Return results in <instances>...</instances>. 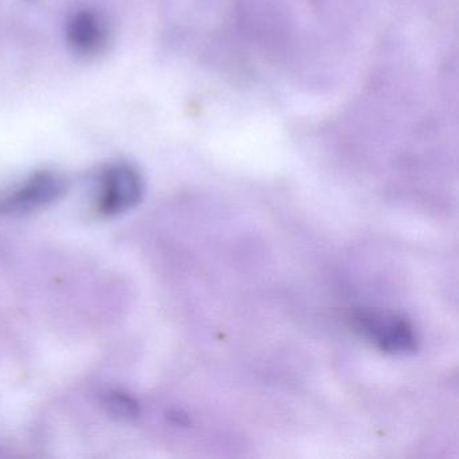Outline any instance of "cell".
Segmentation results:
<instances>
[{
    "mask_svg": "<svg viewBox=\"0 0 459 459\" xmlns=\"http://www.w3.org/2000/svg\"><path fill=\"white\" fill-rule=\"evenodd\" d=\"M351 319L356 332L384 353L408 354L418 349V333L404 316L361 308Z\"/></svg>",
    "mask_w": 459,
    "mask_h": 459,
    "instance_id": "6da1fadb",
    "label": "cell"
},
{
    "mask_svg": "<svg viewBox=\"0 0 459 459\" xmlns=\"http://www.w3.org/2000/svg\"><path fill=\"white\" fill-rule=\"evenodd\" d=\"M143 192V178L138 169L130 163H112L101 171L96 211L104 217L119 216L135 208Z\"/></svg>",
    "mask_w": 459,
    "mask_h": 459,
    "instance_id": "7a4b0ae2",
    "label": "cell"
},
{
    "mask_svg": "<svg viewBox=\"0 0 459 459\" xmlns=\"http://www.w3.org/2000/svg\"><path fill=\"white\" fill-rule=\"evenodd\" d=\"M66 182L55 171L33 174L22 185L0 197V214L23 216L57 201L65 193Z\"/></svg>",
    "mask_w": 459,
    "mask_h": 459,
    "instance_id": "3957f363",
    "label": "cell"
},
{
    "mask_svg": "<svg viewBox=\"0 0 459 459\" xmlns=\"http://www.w3.org/2000/svg\"><path fill=\"white\" fill-rule=\"evenodd\" d=\"M108 39V23L96 10H79L66 23V41L77 55L84 57L100 55Z\"/></svg>",
    "mask_w": 459,
    "mask_h": 459,
    "instance_id": "277c9868",
    "label": "cell"
},
{
    "mask_svg": "<svg viewBox=\"0 0 459 459\" xmlns=\"http://www.w3.org/2000/svg\"><path fill=\"white\" fill-rule=\"evenodd\" d=\"M104 407L109 411L114 416L131 420V419L138 418L139 404L131 394L119 389H112L104 394Z\"/></svg>",
    "mask_w": 459,
    "mask_h": 459,
    "instance_id": "5b68a950",
    "label": "cell"
}]
</instances>
